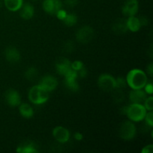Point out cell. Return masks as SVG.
I'll return each mask as SVG.
<instances>
[{"mask_svg":"<svg viewBox=\"0 0 153 153\" xmlns=\"http://www.w3.org/2000/svg\"><path fill=\"white\" fill-rule=\"evenodd\" d=\"M127 85L132 90L143 89L148 82V78L146 73L140 69H133L127 74Z\"/></svg>","mask_w":153,"mask_h":153,"instance_id":"1","label":"cell"},{"mask_svg":"<svg viewBox=\"0 0 153 153\" xmlns=\"http://www.w3.org/2000/svg\"><path fill=\"white\" fill-rule=\"evenodd\" d=\"M146 109L143 104L140 103H131L130 105L124 108V114L132 122H140L144 120Z\"/></svg>","mask_w":153,"mask_h":153,"instance_id":"2","label":"cell"},{"mask_svg":"<svg viewBox=\"0 0 153 153\" xmlns=\"http://www.w3.org/2000/svg\"><path fill=\"white\" fill-rule=\"evenodd\" d=\"M28 100L34 105H42L49 100V92L39 85H34L29 90Z\"/></svg>","mask_w":153,"mask_h":153,"instance_id":"3","label":"cell"},{"mask_svg":"<svg viewBox=\"0 0 153 153\" xmlns=\"http://www.w3.org/2000/svg\"><path fill=\"white\" fill-rule=\"evenodd\" d=\"M97 84L99 88L105 92H111L116 89V79L111 75L107 73L99 76Z\"/></svg>","mask_w":153,"mask_h":153,"instance_id":"4","label":"cell"},{"mask_svg":"<svg viewBox=\"0 0 153 153\" xmlns=\"http://www.w3.org/2000/svg\"><path fill=\"white\" fill-rule=\"evenodd\" d=\"M137 132V128L132 121H126L120 126L119 134L121 138L126 140H130L134 138Z\"/></svg>","mask_w":153,"mask_h":153,"instance_id":"5","label":"cell"},{"mask_svg":"<svg viewBox=\"0 0 153 153\" xmlns=\"http://www.w3.org/2000/svg\"><path fill=\"white\" fill-rule=\"evenodd\" d=\"M94 36V31L91 26L85 25L82 27L77 31L76 34V38L77 41L82 43H89Z\"/></svg>","mask_w":153,"mask_h":153,"instance_id":"6","label":"cell"},{"mask_svg":"<svg viewBox=\"0 0 153 153\" xmlns=\"http://www.w3.org/2000/svg\"><path fill=\"white\" fill-rule=\"evenodd\" d=\"M52 134L55 140L60 143H66L70 138V132L64 126H56L53 128Z\"/></svg>","mask_w":153,"mask_h":153,"instance_id":"7","label":"cell"},{"mask_svg":"<svg viewBox=\"0 0 153 153\" xmlns=\"http://www.w3.org/2000/svg\"><path fill=\"white\" fill-rule=\"evenodd\" d=\"M139 9L137 0H126L122 7V13L126 16H135Z\"/></svg>","mask_w":153,"mask_h":153,"instance_id":"8","label":"cell"},{"mask_svg":"<svg viewBox=\"0 0 153 153\" xmlns=\"http://www.w3.org/2000/svg\"><path fill=\"white\" fill-rule=\"evenodd\" d=\"M42 5L45 12L49 14H55L62 8V1L61 0H43Z\"/></svg>","mask_w":153,"mask_h":153,"instance_id":"9","label":"cell"},{"mask_svg":"<svg viewBox=\"0 0 153 153\" xmlns=\"http://www.w3.org/2000/svg\"><path fill=\"white\" fill-rule=\"evenodd\" d=\"M38 85L40 87H42L43 89L46 90V91L50 92V91H52L56 89L57 86L58 85V80L54 76H50V75H47V76H43L40 79Z\"/></svg>","mask_w":153,"mask_h":153,"instance_id":"10","label":"cell"},{"mask_svg":"<svg viewBox=\"0 0 153 153\" xmlns=\"http://www.w3.org/2000/svg\"><path fill=\"white\" fill-rule=\"evenodd\" d=\"M5 100L7 104L11 107L19 106L21 103V97L18 91L13 89L8 90L5 94Z\"/></svg>","mask_w":153,"mask_h":153,"instance_id":"11","label":"cell"},{"mask_svg":"<svg viewBox=\"0 0 153 153\" xmlns=\"http://www.w3.org/2000/svg\"><path fill=\"white\" fill-rule=\"evenodd\" d=\"M71 69V62L67 58H61L55 63V70L58 74L64 76Z\"/></svg>","mask_w":153,"mask_h":153,"instance_id":"12","label":"cell"},{"mask_svg":"<svg viewBox=\"0 0 153 153\" xmlns=\"http://www.w3.org/2000/svg\"><path fill=\"white\" fill-rule=\"evenodd\" d=\"M147 97V94L143 89L132 90L129 94V100L131 103H143Z\"/></svg>","mask_w":153,"mask_h":153,"instance_id":"13","label":"cell"},{"mask_svg":"<svg viewBox=\"0 0 153 153\" xmlns=\"http://www.w3.org/2000/svg\"><path fill=\"white\" fill-rule=\"evenodd\" d=\"M5 58L9 63L15 64L17 63L20 59V53L14 47H8L4 52Z\"/></svg>","mask_w":153,"mask_h":153,"instance_id":"14","label":"cell"},{"mask_svg":"<svg viewBox=\"0 0 153 153\" xmlns=\"http://www.w3.org/2000/svg\"><path fill=\"white\" fill-rule=\"evenodd\" d=\"M19 10L20 16L24 19H31L34 14V8L32 4L30 3H25L22 4Z\"/></svg>","mask_w":153,"mask_h":153,"instance_id":"15","label":"cell"},{"mask_svg":"<svg viewBox=\"0 0 153 153\" xmlns=\"http://www.w3.org/2000/svg\"><path fill=\"white\" fill-rule=\"evenodd\" d=\"M19 112L22 117L30 119L34 115V109L28 103H20L19 105Z\"/></svg>","mask_w":153,"mask_h":153,"instance_id":"16","label":"cell"},{"mask_svg":"<svg viewBox=\"0 0 153 153\" xmlns=\"http://www.w3.org/2000/svg\"><path fill=\"white\" fill-rule=\"evenodd\" d=\"M126 25L128 30H130L132 32H137L141 28L139 18L135 16H128L126 19Z\"/></svg>","mask_w":153,"mask_h":153,"instance_id":"17","label":"cell"},{"mask_svg":"<svg viewBox=\"0 0 153 153\" xmlns=\"http://www.w3.org/2000/svg\"><path fill=\"white\" fill-rule=\"evenodd\" d=\"M112 30L117 34H125L128 31L126 25V19H119L113 24Z\"/></svg>","mask_w":153,"mask_h":153,"instance_id":"18","label":"cell"},{"mask_svg":"<svg viewBox=\"0 0 153 153\" xmlns=\"http://www.w3.org/2000/svg\"><path fill=\"white\" fill-rule=\"evenodd\" d=\"M3 3L7 10L15 12L21 8L23 4V0H3Z\"/></svg>","mask_w":153,"mask_h":153,"instance_id":"19","label":"cell"},{"mask_svg":"<svg viewBox=\"0 0 153 153\" xmlns=\"http://www.w3.org/2000/svg\"><path fill=\"white\" fill-rule=\"evenodd\" d=\"M16 152L20 153H35L37 152V150L34 147V143L29 142V143H23L22 146H19L16 149Z\"/></svg>","mask_w":153,"mask_h":153,"instance_id":"20","label":"cell"},{"mask_svg":"<svg viewBox=\"0 0 153 153\" xmlns=\"http://www.w3.org/2000/svg\"><path fill=\"white\" fill-rule=\"evenodd\" d=\"M63 21H64V24H65L66 25L71 27L77 23L78 18L77 16H76V14H74V13H67L65 19Z\"/></svg>","mask_w":153,"mask_h":153,"instance_id":"21","label":"cell"},{"mask_svg":"<svg viewBox=\"0 0 153 153\" xmlns=\"http://www.w3.org/2000/svg\"><path fill=\"white\" fill-rule=\"evenodd\" d=\"M25 76L26 79L29 81H33L36 79L37 76V70L34 67H29L27 69V70L25 73Z\"/></svg>","mask_w":153,"mask_h":153,"instance_id":"22","label":"cell"},{"mask_svg":"<svg viewBox=\"0 0 153 153\" xmlns=\"http://www.w3.org/2000/svg\"><path fill=\"white\" fill-rule=\"evenodd\" d=\"M66 86L70 90V91H73V92H76L79 91V85L78 84L76 79H73V80H65Z\"/></svg>","mask_w":153,"mask_h":153,"instance_id":"23","label":"cell"},{"mask_svg":"<svg viewBox=\"0 0 153 153\" xmlns=\"http://www.w3.org/2000/svg\"><path fill=\"white\" fill-rule=\"evenodd\" d=\"M143 106L148 111L153 110V97L152 95L149 96V97H146L143 102Z\"/></svg>","mask_w":153,"mask_h":153,"instance_id":"24","label":"cell"},{"mask_svg":"<svg viewBox=\"0 0 153 153\" xmlns=\"http://www.w3.org/2000/svg\"><path fill=\"white\" fill-rule=\"evenodd\" d=\"M74 43H73V42L70 41V40L65 42V43L63 46V49H64V52H66V53H71L74 50Z\"/></svg>","mask_w":153,"mask_h":153,"instance_id":"25","label":"cell"},{"mask_svg":"<svg viewBox=\"0 0 153 153\" xmlns=\"http://www.w3.org/2000/svg\"><path fill=\"white\" fill-rule=\"evenodd\" d=\"M116 79V88L121 90L126 88V86L127 85L126 79L123 77H118L117 79Z\"/></svg>","mask_w":153,"mask_h":153,"instance_id":"26","label":"cell"},{"mask_svg":"<svg viewBox=\"0 0 153 153\" xmlns=\"http://www.w3.org/2000/svg\"><path fill=\"white\" fill-rule=\"evenodd\" d=\"M144 120H146V123L147 125H149L150 127L153 126V112L152 111L146 112V116H145Z\"/></svg>","mask_w":153,"mask_h":153,"instance_id":"27","label":"cell"},{"mask_svg":"<svg viewBox=\"0 0 153 153\" xmlns=\"http://www.w3.org/2000/svg\"><path fill=\"white\" fill-rule=\"evenodd\" d=\"M85 67L82 61H75L73 63H71V69L76 70V71H79L81 69Z\"/></svg>","mask_w":153,"mask_h":153,"instance_id":"28","label":"cell"},{"mask_svg":"<svg viewBox=\"0 0 153 153\" xmlns=\"http://www.w3.org/2000/svg\"><path fill=\"white\" fill-rule=\"evenodd\" d=\"M67 14V12H66L64 10H63L62 8L60 9V10H58L56 13H55V15L57 16V17H58L59 19H61V20H64V19H65Z\"/></svg>","mask_w":153,"mask_h":153,"instance_id":"29","label":"cell"},{"mask_svg":"<svg viewBox=\"0 0 153 153\" xmlns=\"http://www.w3.org/2000/svg\"><path fill=\"white\" fill-rule=\"evenodd\" d=\"M144 91L146 93V94H149V95H152L153 92V85L151 83H146V85L144 86Z\"/></svg>","mask_w":153,"mask_h":153,"instance_id":"30","label":"cell"},{"mask_svg":"<svg viewBox=\"0 0 153 153\" xmlns=\"http://www.w3.org/2000/svg\"><path fill=\"white\" fill-rule=\"evenodd\" d=\"M64 3L70 7H76L79 3V0H64Z\"/></svg>","mask_w":153,"mask_h":153,"instance_id":"31","label":"cell"},{"mask_svg":"<svg viewBox=\"0 0 153 153\" xmlns=\"http://www.w3.org/2000/svg\"><path fill=\"white\" fill-rule=\"evenodd\" d=\"M78 73V77H80V78H85L88 75V71H87L86 68L85 67L81 69L80 70L77 72Z\"/></svg>","mask_w":153,"mask_h":153,"instance_id":"32","label":"cell"},{"mask_svg":"<svg viewBox=\"0 0 153 153\" xmlns=\"http://www.w3.org/2000/svg\"><path fill=\"white\" fill-rule=\"evenodd\" d=\"M142 153H152L153 152V145L149 144L144 146L141 150Z\"/></svg>","mask_w":153,"mask_h":153,"instance_id":"33","label":"cell"},{"mask_svg":"<svg viewBox=\"0 0 153 153\" xmlns=\"http://www.w3.org/2000/svg\"><path fill=\"white\" fill-rule=\"evenodd\" d=\"M139 20H140L141 26L142 25H148V23H149V19H147V17H146V16H141V17L139 18Z\"/></svg>","mask_w":153,"mask_h":153,"instance_id":"34","label":"cell"},{"mask_svg":"<svg viewBox=\"0 0 153 153\" xmlns=\"http://www.w3.org/2000/svg\"><path fill=\"white\" fill-rule=\"evenodd\" d=\"M74 138L76 139V140H78V141H80V140H82V139H83V134H82L81 132H76L74 134Z\"/></svg>","mask_w":153,"mask_h":153,"instance_id":"35","label":"cell"},{"mask_svg":"<svg viewBox=\"0 0 153 153\" xmlns=\"http://www.w3.org/2000/svg\"><path fill=\"white\" fill-rule=\"evenodd\" d=\"M147 73L150 76H152L153 74V64L152 63H150L149 65L147 66Z\"/></svg>","mask_w":153,"mask_h":153,"instance_id":"36","label":"cell"},{"mask_svg":"<svg viewBox=\"0 0 153 153\" xmlns=\"http://www.w3.org/2000/svg\"><path fill=\"white\" fill-rule=\"evenodd\" d=\"M2 3H3L2 0H0V7H1V4H2Z\"/></svg>","mask_w":153,"mask_h":153,"instance_id":"37","label":"cell"},{"mask_svg":"<svg viewBox=\"0 0 153 153\" xmlns=\"http://www.w3.org/2000/svg\"><path fill=\"white\" fill-rule=\"evenodd\" d=\"M33 1H38V0H33Z\"/></svg>","mask_w":153,"mask_h":153,"instance_id":"38","label":"cell"}]
</instances>
